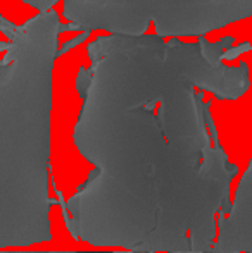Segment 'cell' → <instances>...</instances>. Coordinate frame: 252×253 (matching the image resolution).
<instances>
[{
    "instance_id": "cell-1",
    "label": "cell",
    "mask_w": 252,
    "mask_h": 253,
    "mask_svg": "<svg viewBox=\"0 0 252 253\" xmlns=\"http://www.w3.org/2000/svg\"><path fill=\"white\" fill-rule=\"evenodd\" d=\"M57 16H37L14 31L0 60V248L10 247V213L16 247H21L12 212L28 210L49 231V117L50 76L55 57ZM24 212V210H23Z\"/></svg>"
}]
</instances>
